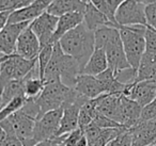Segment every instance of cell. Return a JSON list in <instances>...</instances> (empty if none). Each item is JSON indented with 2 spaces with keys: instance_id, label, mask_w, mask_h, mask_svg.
<instances>
[{
  "instance_id": "cell-44",
  "label": "cell",
  "mask_w": 156,
  "mask_h": 146,
  "mask_svg": "<svg viewBox=\"0 0 156 146\" xmlns=\"http://www.w3.org/2000/svg\"><path fill=\"white\" fill-rule=\"evenodd\" d=\"M55 146H64V145H63V143H62V142H61V143L56 144V145H55Z\"/></svg>"
},
{
  "instance_id": "cell-6",
  "label": "cell",
  "mask_w": 156,
  "mask_h": 146,
  "mask_svg": "<svg viewBox=\"0 0 156 146\" xmlns=\"http://www.w3.org/2000/svg\"><path fill=\"white\" fill-rule=\"evenodd\" d=\"M37 63V59L27 60L16 54L8 56L3 62L0 63V86H5L12 80L24 79Z\"/></svg>"
},
{
  "instance_id": "cell-25",
  "label": "cell",
  "mask_w": 156,
  "mask_h": 146,
  "mask_svg": "<svg viewBox=\"0 0 156 146\" xmlns=\"http://www.w3.org/2000/svg\"><path fill=\"white\" fill-rule=\"evenodd\" d=\"M27 98L25 96H18L13 98L11 101L7 103L2 109L0 110V122L3 120H5L7 117L11 116L12 114L16 113L17 111H20L26 103Z\"/></svg>"
},
{
  "instance_id": "cell-24",
  "label": "cell",
  "mask_w": 156,
  "mask_h": 146,
  "mask_svg": "<svg viewBox=\"0 0 156 146\" xmlns=\"http://www.w3.org/2000/svg\"><path fill=\"white\" fill-rule=\"evenodd\" d=\"M24 91H25V97L27 99H37L40 96L44 89V81L41 78H34V77H26L24 78Z\"/></svg>"
},
{
  "instance_id": "cell-34",
  "label": "cell",
  "mask_w": 156,
  "mask_h": 146,
  "mask_svg": "<svg viewBox=\"0 0 156 146\" xmlns=\"http://www.w3.org/2000/svg\"><path fill=\"white\" fill-rule=\"evenodd\" d=\"M115 146H132L133 145V135L129 129L122 131L115 140Z\"/></svg>"
},
{
  "instance_id": "cell-16",
  "label": "cell",
  "mask_w": 156,
  "mask_h": 146,
  "mask_svg": "<svg viewBox=\"0 0 156 146\" xmlns=\"http://www.w3.org/2000/svg\"><path fill=\"white\" fill-rule=\"evenodd\" d=\"M141 109L142 107L136 101L122 95L120 106V124L127 129L136 126L140 118Z\"/></svg>"
},
{
  "instance_id": "cell-10",
  "label": "cell",
  "mask_w": 156,
  "mask_h": 146,
  "mask_svg": "<svg viewBox=\"0 0 156 146\" xmlns=\"http://www.w3.org/2000/svg\"><path fill=\"white\" fill-rule=\"evenodd\" d=\"M29 25L30 23L8 24L0 31V54L3 56H12L15 54L18 36Z\"/></svg>"
},
{
  "instance_id": "cell-23",
  "label": "cell",
  "mask_w": 156,
  "mask_h": 146,
  "mask_svg": "<svg viewBox=\"0 0 156 146\" xmlns=\"http://www.w3.org/2000/svg\"><path fill=\"white\" fill-rule=\"evenodd\" d=\"M18 96H25L24 80H12L9 81L2 90V103L3 107L13 98Z\"/></svg>"
},
{
  "instance_id": "cell-26",
  "label": "cell",
  "mask_w": 156,
  "mask_h": 146,
  "mask_svg": "<svg viewBox=\"0 0 156 146\" xmlns=\"http://www.w3.org/2000/svg\"><path fill=\"white\" fill-rule=\"evenodd\" d=\"M54 45L55 44H47L44 47H42L39 52V56H37V65H39L40 78L42 80H43L44 71H45L46 67H47L48 63H49L50 59H51Z\"/></svg>"
},
{
  "instance_id": "cell-42",
  "label": "cell",
  "mask_w": 156,
  "mask_h": 146,
  "mask_svg": "<svg viewBox=\"0 0 156 146\" xmlns=\"http://www.w3.org/2000/svg\"><path fill=\"white\" fill-rule=\"evenodd\" d=\"M2 90H3V86H0V110L3 108V103H2Z\"/></svg>"
},
{
  "instance_id": "cell-41",
  "label": "cell",
  "mask_w": 156,
  "mask_h": 146,
  "mask_svg": "<svg viewBox=\"0 0 156 146\" xmlns=\"http://www.w3.org/2000/svg\"><path fill=\"white\" fill-rule=\"evenodd\" d=\"M37 0H20V3H22V8L28 7V5H32L33 2H35Z\"/></svg>"
},
{
  "instance_id": "cell-45",
  "label": "cell",
  "mask_w": 156,
  "mask_h": 146,
  "mask_svg": "<svg viewBox=\"0 0 156 146\" xmlns=\"http://www.w3.org/2000/svg\"><path fill=\"white\" fill-rule=\"evenodd\" d=\"M3 57H5V56H3V54H0V59H2V58H3Z\"/></svg>"
},
{
  "instance_id": "cell-33",
  "label": "cell",
  "mask_w": 156,
  "mask_h": 146,
  "mask_svg": "<svg viewBox=\"0 0 156 146\" xmlns=\"http://www.w3.org/2000/svg\"><path fill=\"white\" fill-rule=\"evenodd\" d=\"M83 134V132L80 128H77L76 130L67 133V134L64 135V139H63V142H62L63 145L64 146H76L77 145L78 140L80 139Z\"/></svg>"
},
{
  "instance_id": "cell-29",
  "label": "cell",
  "mask_w": 156,
  "mask_h": 146,
  "mask_svg": "<svg viewBox=\"0 0 156 146\" xmlns=\"http://www.w3.org/2000/svg\"><path fill=\"white\" fill-rule=\"evenodd\" d=\"M154 118H156V98L150 103L145 105L144 107H142L138 123L147 122V120H154Z\"/></svg>"
},
{
  "instance_id": "cell-46",
  "label": "cell",
  "mask_w": 156,
  "mask_h": 146,
  "mask_svg": "<svg viewBox=\"0 0 156 146\" xmlns=\"http://www.w3.org/2000/svg\"><path fill=\"white\" fill-rule=\"evenodd\" d=\"M149 146H156L155 144H152V145H149Z\"/></svg>"
},
{
  "instance_id": "cell-8",
  "label": "cell",
  "mask_w": 156,
  "mask_h": 146,
  "mask_svg": "<svg viewBox=\"0 0 156 146\" xmlns=\"http://www.w3.org/2000/svg\"><path fill=\"white\" fill-rule=\"evenodd\" d=\"M63 108L52 110L35 120L33 128V140L35 144L56 137L62 117Z\"/></svg>"
},
{
  "instance_id": "cell-9",
  "label": "cell",
  "mask_w": 156,
  "mask_h": 146,
  "mask_svg": "<svg viewBox=\"0 0 156 146\" xmlns=\"http://www.w3.org/2000/svg\"><path fill=\"white\" fill-rule=\"evenodd\" d=\"M58 19L59 17H56V16L45 12L30 23L29 27L39 40L41 48L47 44H51L50 42H51L52 35L55 34V31H56Z\"/></svg>"
},
{
  "instance_id": "cell-28",
  "label": "cell",
  "mask_w": 156,
  "mask_h": 146,
  "mask_svg": "<svg viewBox=\"0 0 156 146\" xmlns=\"http://www.w3.org/2000/svg\"><path fill=\"white\" fill-rule=\"evenodd\" d=\"M93 123H94V124H96L98 127H100V128H102V129L121 128V127H124V126H122V125L118 124V123L115 122V120H110V118L107 117V116H105V115H103V114L98 113V112H96L95 115H94Z\"/></svg>"
},
{
  "instance_id": "cell-47",
  "label": "cell",
  "mask_w": 156,
  "mask_h": 146,
  "mask_svg": "<svg viewBox=\"0 0 156 146\" xmlns=\"http://www.w3.org/2000/svg\"><path fill=\"white\" fill-rule=\"evenodd\" d=\"M154 144H155V145H156V141H155V143H154Z\"/></svg>"
},
{
  "instance_id": "cell-17",
  "label": "cell",
  "mask_w": 156,
  "mask_h": 146,
  "mask_svg": "<svg viewBox=\"0 0 156 146\" xmlns=\"http://www.w3.org/2000/svg\"><path fill=\"white\" fill-rule=\"evenodd\" d=\"M122 95L103 94L98 97L96 112L120 124V106ZM121 125V124H120Z\"/></svg>"
},
{
  "instance_id": "cell-18",
  "label": "cell",
  "mask_w": 156,
  "mask_h": 146,
  "mask_svg": "<svg viewBox=\"0 0 156 146\" xmlns=\"http://www.w3.org/2000/svg\"><path fill=\"white\" fill-rule=\"evenodd\" d=\"M83 24L87 27L89 30L96 31L98 29L102 28V27L108 26V27H117L109 20V18L105 15L104 13L98 10L89 0H88L86 9L83 11Z\"/></svg>"
},
{
  "instance_id": "cell-12",
  "label": "cell",
  "mask_w": 156,
  "mask_h": 146,
  "mask_svg": "<svg viewBox=\"0 0 156 146\" xmlns=\"http://www.w3.org/2000/svg\"><path fill=\"white\" fill-rule=\"evenodd\" d=\"M88 100L86 97H81L78 101L74 103H69L63 107L62 117L60 120V126L56 137H62L64 134L72 132L78 128V116L81 106Z\"/></svg>"
},
{
  "instance_id": "cell-30",
  "label": "cell",
  "mask_w": 156,
  "mask_h": 146,
  "mask_svg": "<svg viewBox=\"0 0 156 146\" xmlns=\"http://www.w3.org/2000/svg\"><path fill=\"white\" fill-rule=\"evenodd\" d=\"M101 131H102V128H100V127L96 124H94L93 122L83 129V135H85L88 140V144H91V143H93L94 141H96V140L100 137Z\"/></svg>"
},
{
  "instance_id": "cell-27",
  "label": "cell",
  "mask_w": 156,
  "mask_h": 146,
  "mask_svg": "<svg viewBox=\"0 0 156 146\" xmlns=\"http://www.w3.org/2000/svg\"><path fill=\"white\" fill-rule=\"evenodd\" d=\"M145 54L156 57V31L147 27L145 29Z\"/></svg>"
},
{
  "instance_id": "cell-11",
  "label": "cell",
  "mask_w": 156,
  "mask_h": 146,
  "mask_svg": "<svg viewBox=\"0 0 156 146\" xmlns=\"http://www.w3.org/2000/svg\"><path fill=\"white\" fill-rule=\"evenodd\" d=\"M40 50L41 45L39 40L28 26L18 36L15 54L27 60H35L37 59Z\"/></svg>"
},
{
  "instance_id": "cell-40",
  "label": "cell",
  "mask_w": 156,
  "mask_h": 146,
  "mask_svg": "<svg viewBox=\"0 0 156 146\" xmlns=\"http://www.w3.org/2000/svg\"><path fill=\"white\" fill-rule=\"evenodd\" d=\"M89 144H88V140H87V137H85V135H81V137L79 140H78V142H77V145L76 146H88Z\"/></svg>"
},
{
  "instance_id": "cell-38",
  "label": "cell",
  "mask_w": 156,
  "mask_h": 146,
  "mask_svg": "<svg viewBox=\"0 0 156 146\" xmlns=\"http://www.w3.org/2000/svg\"><path fill=\"white\" fill-rule=\"evenodd\" d=\"M5 146H23V144L18 137H13V135H8V141Z\"/></svg>"
},
{
  "instance_id": "cell-14",
  "label": "cell",
  "mask_w": 156,
  "mask_h": 146,
  "mask_svg": "<svg viewBox=\"0 0 156 146\" xmlns=\"http://www.w3.org/2000/svg\"><path fill=\"white\" fill-rule=\"evenodd\" d=\"M74 90L81 96L88 99H94L105 94L101 81L95 76L85 75L80 74L77 77L76 83L74 85Z\"/></svg>"
},
{
  "instance_id": "cell-7",
  "label": "cell",
  "mask_w": 156,
  "mask_h": 146,
  "mask_svg": "<svg viewBox=\"0 0 156 146\" xmlns=\"http://www.w3.org/2000/svg\"><path fill=\"white\" fill-rule=\"evenodd\" d=\"M145 5L136 0H126L117 9L115 13V19L118 26H145Z\"/></svg>"
},
{
  "instance_id": "cell-37",
  "label": "cell",
  "mask_w": 156,
  "mask_h": 146,
  "mask_svg": "<svg viewBox=\"0 0 156 146\" xmlns=\"http://www.w3.org/2000/svg\"><path fill=\"white\" fill-rule=\"evenodd\" d=\"M12 12H0V31L8 25L10 14Z\"/></svg>"
},
{
  "instance_id": "cell-13",
  "label": "cell",
  "mask_w": 156,
  "mask_h": 146,
  "mask_svg": "<svg viewBox=\"0 0 156 146\" xmlns=\"http://www.w3.org/2000/svg\"><path fill=\"white\" fill-rule=\"evenodd\" d=\"M104 50L106 52L108 67L112 69L113 73H117V71H122V69L132 67L129 65V63H128L125 52H124L120 35L115 37V39H113L105 47Z\"/></svg>"
},
{
  "instance_id": "cell-1",
  "label": "cell",
  "mask_w": 156,
  "mask_h": 146,
  "mask_svg": "<svg viewBox=\"0 0 156 146\" xmlns=\"http://www.w3.org/2000/svg\"><path fill=\"white\" fill-rule=\"evenodd\" d=\"M80 74L81 68L77 61L73 57L64 54L60 44H55L51 59L44 71V83L60 80L69 88H74L77 77Z\"/></svg>"
},
{
  "instance_id": "cell-21",
  "label": "cell",
  "mask_w": 156,
  "mask_h": 146,
  "mask_svg": "<svg viewBox=\"0 0 156 146\" xmlns=\"http://www.w3.org/2000/svg\"><path fill=\"white\" fill-rule=\"evenodd\" d=\"M108 68L106 52L104 49H95L85 67L83 68L81 74L90 76H98Z\"/></svg>"
},
{
  "instance_id": "cell-31",
  "label": "cell",
  "mask_w": 156,
  "mask_h": 146,
  "mask_svg": "<svg viewBox=\"0 0 156 146\" xmlns=\"http://www.w3.org/2000/svg\"><path fill=\"white\" fill-rule=\"evenodd\" d=\"M145 18L147 27L156 31V2L145 5Z\"/></svg>"
},
{
  "instance_id": "cell-39",
  "label": "cell",
  "mask_w": 156,
  "mask_h": 146,
  "mask_svg": "<svg viewBox=\"0 0 156 146\" xmlns=\"http://www.w3.org/2000/svg\"><path fill=\"white\" fill-rule=\"evenodd\" d=\"M8 141V134L5 131L0 127V146H5Z\"/></svg>"
},
{
  "instance_id": "cell-15",
  "label": "cell",
  "mask_w": 156,
  "mask_h": 146,
  "mask_svg": "<svg viewBox=\"0 0 156 146\" xmlns=\"http://www.w3.org/2000/svg\"><path fill=\"white\" fill-rule=\"evenodd\" d=\"M127 97L136 101L141 107H144L156 98V80L135 82Z\"/></svg>"
},
{
  "instance_id": "cell-4",
  "label": "cell",
  "mask_w": 156,
  "mask_h": 146,
  "mask_svg": "<svg viewBox=\"0 0 156 146\" xmlns=\"http://www.w3.org/2000/svg\"><path fill=\"white\" fill-rule=\"evenodd\" d=\"M145 26L120 27L119 32L124 52L129 65L138 69L141 58L145 51Z\"/></svg>"
},
{
  "instance_id": "cell-20",
  "label": "cell",
  "mask_w": 156,
  "mask_h": 146,
  "mask_svg": "<svg viewBox=\"0 0 156 146\" xmlns=\"http://www.w3.org/2000/svg\"><path fill=\"white\" fill-rule=\"evenodd\" d=\"M87 2L88 0H55L46 12L56 17H61L62 15L74 12L83 13Z\"/></svg>"
},
{
  "instance_id": "cell-22",
  "label": "cell",
  "mask_w": 156,
  "mask_h": 146,
  "mask_svg": "<svg viewBox=\"0 0 156 146\" xmlns=\"http://www.w3.org/2000/svg\"><path fill=\"white\" fill-rule=\"evenodd\" d=\"M120 35L119 29L115 27L105 26L94 31V42H95V49H105L107 45Z\"/></svg>"
},
{
  "instance_id": "cell-35",
  "label": "cell",
  "mask_w": 156,
  "mask_h": 146,
  "mask_svg": "<svg viewBox=\"0 0 156 146\" xmlns=\"http://www.w3.org/2000/svg\"><path fill=\"white\" fill-rule=\"evenodd\" d=\"M22 9L20 0H0V12H13Z\"/></svg>"
},
{
  "instance_id": "cell-36",
  "label": "cell",
  "mask_w": 156,
  "mask_h": 146,
  "mask_svg": "<svg viewBox=\"0 0 156 146\" xmlns=\"http://www.w3.org/2000/svg\"><path fill=\"white\" fill-rule=\"evenodd\" d=\"M126 1V0H106V3H107V7H108L109 11L110 13L115 16V13L117 11V9L122 5V3Z\"/></svg>"
},
{
  "instance_id": "cell-43",
  "label": "cell",
  "mask_w": 156,
  "mask_h": 146,
  "mask_svg": "<svg viewBox=\"0 0 156 146\" xmlns=\"http://www.w3.org/2000/svg\"><path fill=\"white\" fill-rule=\"evenodd\" d=\"M7 57H8V56H5V57H3L2 59H0V63H1V62H3V61H5V59H7Z\"/></svg>"
},
{
  "instance_id": "cell-19",
  "label": "cell",
  "mask_w": 156,
  "mask_h": 146,
  "mask_svg": "<svg viewBox=\"0 0 156 146\" xmlns=\"http://www.w3.org/2000/svg\"><path fill=\"white\" fill-rule=\"evenodd\" d=\"M83 22V13L81 12H74V13H69L62 15L59 17L58 24H57V28L55 31V34L52 35L51 44H56L59 42V40L69 32L71 30L75 29L79 25H81Z\"/></svg>"
},
{
  "instance_id": "cell-32",
  "label": "cell",
  "mask_w": 156,
  "mask_h": 146,
  "mask_svg": "<svg viewBox=\"0 0 156 146\" xmlns=\"http://www.w3.org/2000/svg\"><path fill=\"white\" fill-rule=\"evenodd\" d=\"M89 1L94 5V7L96 8V9L100 10L102 13H104L105 15H106L107 17L109 18V20H110V22L112 23V24L115 25V26L117 27L118 29H119V26H118L117 22H115V16H113L112 14L110 13L108 7H107L106 0H89Z\"/></svg>"
},
{
  "instance_id": "cell-2",
  "label": "cell",
  "mask_w": 156,
  "mask_h": 146,
  "mask_svg": "<svg viewBox=\"0 0 156 146\" xmlns=\"http://www.w3.org/2000/svg\"><path fill=\"white\" fill-rule=\"evenodd\" d=\"M58 43L64 54L73 57L77 61L81 71L95 50L94 32L89 30L83 24L64 34Z\"/></svg>"
},
{
  "instance_id": "cell-3",
  "label": "cell",
  "mask_w": 156,
  "mask_h": 146,
  "mask_svg": "<svg viewBox=\"0 0 156 146\" xmlns=\"http://www.w3.org/2000/svg\"><path fill=\"white\" fill-rule=\"evenodd\" d=\"M74 88H69L63 84L60 80L58 81L47 82L44 85V89L40 96L35 99L37 105L40 109V118L42 115L52 110H57L63 108L64 106L74 103L81 98Z\"/></svg>"
},
{
  "instance_id": "cell-5",
  "label": "cell",
  "mask_w": 156,
  "mask_h": 146,
  "mask_svg": "<svg viewBox=\"0 0 156 146\" xmlns=\"http://www.w3.org/2000/svg\"><path fill=\"white\" fill-rule=\"evenodd\" d=\"M35 118L26 114L22 109L0 122V127L8 135H13L20 140L23 146H35L33 140V128Z\"/></svg>"
}]
</instances>
